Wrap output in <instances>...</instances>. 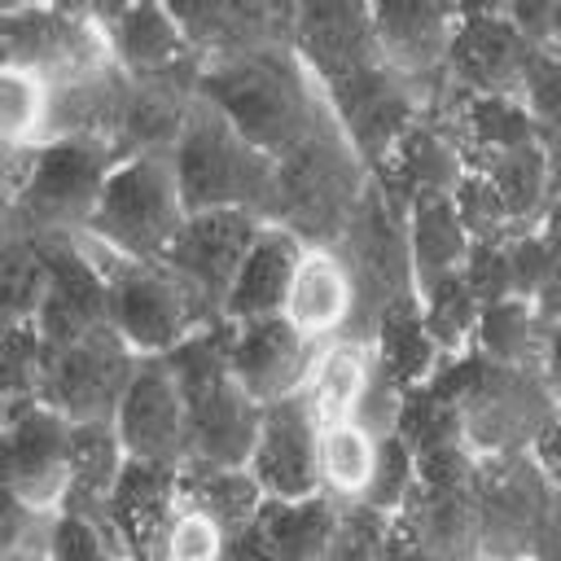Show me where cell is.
Masks as SVG:
<instances>
[{
  "instance_id": "cell-53",
  "label": "cell",
  "mask_w": 561,
  "mask_h": 561,
  "mask_svg": "<svg viewBox=\"0 0 561 561\" xmlns=\"http://www.w3.org/2000/svg\"><path fill=\"white\" fill-rule=\"evenodd\" d=\"M504 13L513 18L517 35L526 39V48H530L535 57H552V61H561V0L504 4Z\"/></svg>"
},
{
  "instance_id": "cell-17",
  "label": "cell",
  "mask_w": 561,
  "mask_h": 561,
  "mask_svg": "<svg viewBox=\"0 0 561 561\" xmlns=\"http://www.w3.org/2000/svg\"><path fill=\"white\" fill-rule=\"evenodd\" d=\"M110 57L131 83H202V57L188 48L171 4H96Z\"/></svg>"
},
{
  "instance_id": "cell-3",
  "label": "cell",
  "mask_w": 561,
  "mask_h": 561,
  "mask_svg": "<svg viewBox=\"0 0 561 561\" xmlns=\"http://www.w3.org/2000/svg\"><path fill=\"white\" fill-rule=\"evenodd\" d=\"M171 167L180 180V197L188 215L197 210H245L263 224L276 215V158L254 149L210 101L184 118V131L171 149Z\"/></svg>"
},
{
  "instance_id": "cell-57",
  "label": "cell",
  "mask_w": 561,
  "mask_h": 561,
  "mask_svg": "<svg viewBox=\"0 0 561 561\" xmlns=\"http://www.w3.org/2000/svg\"><path fill=\"white\" fill-rule=\"evenodd\" d=\"M557 543H561V495H557Z\"/></svg>"
},
{
  "instance_id": "cell-16",
  "label": "cell",
  "mask_w": 561,
  "mask_h": 561,
  "mask_svg": "<svg viewBox=\"0 0 561 561\" xmlns=\"http://www.w3.org/2000/svg\"><path fill=\"white\" fill-rule=\"evenodd\" d=\"M456 9L460 4H434V0L368 4L373 35H377L386 66L421 92L425 110L447 88V48H451V31H456Z\"/></svg>"
},
{
  "instance_id": "cell-34",
  "label": "cell",
  "mask_w": 561,
  "mask_h": 561,
  "mask_svg": "<svg viewBox=\"0 0 561 561\" xmlns=\"http://www.w3.org/2000/svg\"><path fill=\"white\" fill-rule=\"evenodd\" d=\"M478 171H482V175L491 180V188L500 193V202H504V210H508L517 237L535 232V228L543 224V215L552 210V202L561 197L557 184H552V167H548L539 140H526V145H517V149H504V153H495L491 162H482Z\"/></svg>"
},
{
  "instance_id": "cell-8",
  "label": "cell",
  "mask_w": 561,
  "mask_h": 561,
  "mask_svg": "<svg viewBox=\"0 0 561 561\" xmlns=\"http://www.w3.org/2000/svg\"><path fill=\"white\" fill-rule=\"evenodd\" d=\"M184 219L188 206L180 197L171 153H131L118 158V167L110 171L88 237L105 241L127 259H162Z\"/></svg>"
},
{
  "instance_id": "cell-7",
  "label": "cell",
  "mask_w": 561,
  "mask_h": 561,
  "mask_svg": "<svg viewBox=\"0 0 561 561\" xmlns=\"http://www.w3.org/2000/svg\"><path fill=\"white\" fill-rule=\"evenodd\" d=\"M557 495L530 451L478 460L473 500L482 561H561Z\"/></svg>"
},
{
  "instance_id": "cell-13",
  "label": "cell",
  "mask_w": 561,
  "mask_h": 561,
  "mask_svg": "<svg viewBox=\"0 0 561 561\" xmlns=\"http://www.w3.org/2000/svg\"><path fill=\"white\" fill-rule=\"evenodd\" d=\"M259 228H263V219H254L245 210H197L184 219L171 250L162 254V263L184 285V294L193 298V307L202 311L206 324L224 320V302L232 294V280H237Z\"/></svg>"
},
{
  "instance_id": "cell-15",
  "label": "cell",
  "mask_w": 561,
  "mask_h": 561,
  "mask_svg": "<svg viewBox=\"0 0 561 561\" xmlns=\"http://www.w3.org/2000/svg\"><path fill=\"white\" fill-rule=\"evenodd\" d=\"M530 48L504 4H460L447 48V83L469 96H522Z\"/></svg>"
},
{
  "instance_id": "cell-36",
  "label": "cell",
  "mask_w": 561,
  "mask_h": 561,
  "mask_svg": "<svg viewBox=\"0 0 561 561\" xmlns=\"http://www.w3.org/2000/svg\"><path fill=\"white\" fill-rule=\"evenodd\" d=\"M377 447L381 438H373L359 421H333L320 425V447H316V478H320V495L342 504H359L368 495V482L377 473Z\"/></svg>"
},
{
  "instance_id": "cell-1",
  "label": "cell",
  "mask_w": 561,
  "mask_h": 561,
  "mask_svg": "<svg viewBox=\"0 0 561 561\" xmlns=\"http://www.w3.org/2000/svg\"><path fill=\"white\" fill-rule=\"evenodd\" d=\"M197 96L210 101L254 149L276 162L333 114L289 44L206 61Z\"/></svg>"
},
{
  "instance_id": "cell-19",
  "label": "cell",
  "mask_w": 561,
  "mask_h": 561,
  "mask_svg": "<svg viewBox=\"0 0 561 561\" xmlns=\"http://www.w3.org/2000/svg\"><path fill=\"white\" fill-rule=\"evenodd\" d=\"M79 237H26L39 245L44 267H48V294H44V307L35 320V329L48 346H70V342L88 337L92 329L110 324L105 280H101V272H96V263Z\"/></svg>"
},
{
  "instance_id": "cell-49",
  "label": "cell",
  "mask_w": 561,
  "mask_h": 561,
  "mask_svg": "<svg viewBox=\"0 0 561 561\" xmlns=\"http://www.w3.org/2000/svg\"><path fill=\"white\" fill-rule=\"evenodd\" d=\"M390 548V517L368 504H342L333 526L329 561H386Z\"/></svg>"
},
{
  "instance_id": "cell-55",
  "label": "cell",
  "mask_w": 561,
  "mask_h": 561,
  "mask_svg": "<svg viewBox=\"0 0 561 561\" xmlns=\"http://www.w3.org/2000/svg\"><path fill=\"white\" fill-rule=\"evenodd\" d=\"M539 377L552 390V399L561 403V316L548 320V337H543V359H539Z\"/></svg>"
},
{
  "instance_id": "cell-21",
  "label": "cell",
  "mask_w": 561,
  "mask_h": 561,
  "mask_svg": "<svg viewBox=\"0 0 561 561\" xmlns=\"http://www.w3.org/2000/svg\"><path fill=\"white\" fill-rule=\"evenodd\" d=\"M114 430L127 447V460L171 465V469L184 465V403L162 355L140 359L131 386L118 399Z\"/></svg>"
},
{
  "instance_id": "cell-14",
  "label": "cell",
  "mask_w": 561,
  "mask_h": 561,
  "mask_svg": "<svg viewBox=\"0 0 561 561\" xmlns=\"http://www.w3.org/2000/svg\"><path fill=\"white\" fill-rule=\"evenodd\" d=\"M4 491L57 513L70 495V421L39 399L4 403Z\"/></svg>"
},
{
  "instance_id": "cell-42",
  "label": "cell",
  "mask_w": 561,
  "mask_h": 561,
  "mask_svg": "<svg viewBox=\"0 0 561 561\" xmlns=\"http://www.w3.org/2000/svg\"><path fill=\"white\" fill-rule=\"evenodd\" d=\"M48 294V267L35 241L4 232V263H0V307L4 324H35Z\"/></svg>"
},
{
  "instance_id": "cell-48",
  "label": "cell",
  "mask_w": 561,
  "mask_h": 561,
  "mask_svg": "<svg viewBox=\"0 0 561 561\" xmlns=\"http://www.w3.org/2000/svg\"><path fill=\"white\" fill-rule=\"evenodd\" d=\"M412 491H416V456H412V447H408L399 434H390V438H381V447H377V473H373L368 495H364L359 504H368V508L394 517V513L412 500Z\"/></svg>"
},
{
  "instance_id": "cell-12",
  "label": "cell",
  "mask_w": 561,
  "mask_h": 561,
  "mask_svg": "<svg viewBox=\"0 0 561 561\" xmlns=\"http://www.w3.org/2000/svg\"><path fill=\"white\" fill-rule=\"evenodd\" d=\"M136 368H140V355L110 324H101L70 346H48L44 377H39V403L61 412L70 425L114 421L118 399L131 386Z\"/></svg>"
},
{
  "instance_id": "cell-24",
  "label": "cell",
  "mask_w": 561,
  "mask_h": 561,
  "mask_svg": "<svg viewBox=\"0 0 561 561\" xmlns=\"http://www.w3.org/2000/svg\"><path fill=\"white\" fill-rule=\"evenodd\" d=\"M175 504H180V469L127 460V469L110 495V522H114V535H118L127 561L162 557V539H167Z\"/></svg>"
},
{
  "instance_id": "cell-32",
  "label": "cell",
  "mask_w": 561,
  "mask_h": 561,
  "mask_svg": "<svg viewBox=\"0 0 561 561\" xmlns=\"http://www.w3.org/2000/svg\"><path fill=\"white\" fill-rule=\"evenodd\" d=\"M373 355H377V368L399 386V390H421L438 377V368L447 364V355L438 351V342L430 337L425 320H421V302L408 298V302H394L377 316L373 324Z\"/></svg>"
},
{
  "instance_id": "cell-40",
  "label": "cell",
  "mask_w": 561,
  "mask_h": 561,
  "mask_svg": "<svg viewBox=\"0 0 561 561\" xmlns=\"http://www.w3.org/2000/svg\"><path fill=\"white\" fill-rule=\"evenodd\" d=\"M416 302H421V320L430 329V337L438 342V351L447 359H460L473 351V337H478V316H482V302L473 298V289L465 285L460 272L416 289Z\"/></svg>"
},
{
  "instance_id": "cell-31",
  "label": "cell",
  "mask_w": 561,
  "mask_h": 561,
  "mask_svg": "<svg viewBox=\"0 0 561 561\" xmlns=\"http://www.w3.org/2000/svg\"><path fill=\"white\" fill-rule=\"evenodd\" d=\"M373 377H377L373 342L346 333V337H333V342L316 346V359H311L307 381H302V399L311 403L320 425L351 421L359 412Z\"/></svg>"
},
{
  "instance_id": "cell-23",
  "label": "cell",
  "mask_w": 561,
  "mask_h": 561,
  "mask_svg": "<svg viewBox=\"0 0 561 561\" xmlns=\"http://www.w3.org/2000/svg\"><path fill=\"white\" fill-rule=\"evenodd\" d=\"M188 48L202 61L254 53V48H294V4L276 0H202V4H171Z\"/></svg>"
},
{
  "instance_id": "cell-46",
  "label": "cell",
  "mask_w": 561,
  "mask_h": 561,
  "mask_svg": "<svg viewBox=\"0 0 561 561\" xmlns=\"http://www.w3.org/2000/svg\"><path fill=\"white\" fill-rule=\"evenodd\" d=\"M451 202H456V215H460L469 241H513L517 237L500 193L491 188V180L482 171H465L456 193H451Z\"/></svg>"
},
{
  "instance_id": "cell-20",
  "label": "cell",
  "mask_w": 561,
  "mask_h": 561,
  "mask_svg": "<svg viewBox=\"0 0 561 561\" xmlns=\"http://www.w3.org/2000/svg\"><path fill=\"white\" fill-rule=\"evenodd\" d=\"M311 359H316V346L285 316L228 324V368L241 381V390L263 408L276 399L302 394Z\"/></svg>"
},
{
  "instance_id": "cell-52",
  "label": "cell",
  "mask_w": 561,
  "mask_h": 561,
  "mask_svg": "<svg viewBox=\"0 0 561 561\" xmlns=\"http://www.w3.org/2000/svg\"><path fill=\"white\" fill-rule=\"evenodd\" d=\"M48 508H35L18 495L4 491V526H0V557H22V552H44L48 548V530H53Z\"/></svg>"
},
{
  "instance_id": "cell-29",
  "label": "cell",
  "mask_w": 561,
  "mask_h": 561,
  "mask_svg": "<svg viewBox=\"0 0 561 561\" xmlns=\"http://www.w3.org/2000/svg\"><path fill=\"white\" fill-rule=\"evenodd\" d=\"M302 241L280 228V224H263L237 280H232V294L224 302V320L228 324H245V320H263V316H280L285 311V298H289V285H294V272L302 263Z\"/></svg>"
},
{
  "instance_id": "cell-41",
  "label": "cell",
  "mask_w": 561,
  "mask_h": 561,
  "mask_svg": "<svg viewBox=\"0 0 561 561\" xmlns=\"http://www.w3.org/2000/svg\"><path fill=\"white\" fill-rule=\"evenodd\" d=\"M53 83L35 70L0 66V145H48Z\"/></svg>"
},
{
  "instance_id": "cell-51",
  "label": "cell",
  "mask_w": 561,
  "mask_h": 561,
  "mask_svg": "<svg viewBox=\"0 0 561 561\" xmlns=\"http://www.w3.org/2000/svg\"><path fill=\"white\" fill-rule=\"evenodd\" d=\"M460 276H465V285L473 289V298L482 307L504 302V298L517 294L513 289V263H508V241H473Z\"/></svg>"
},
{
  "instance_id": "cell-5",
  "label": "cell",
  "mask_w": 561,
  "mask_h": 561,
  "mask_svg": "<svg viewBox=\"0 0 561 561\" xmlns=\"http://www.w3.org/2000/svg\"><path fill=\"white\" fill-rule=\"evenodd\" d=\"M373 171L329 114L294 153L276 162V215L272 224L289 228L302 245H337L359 197L368 193Z\"/></svg>"
},
{
  "instance_id": "cell-4",
  "label": "cell",
  "mask_w": 561,
  "mask_h": 561,
  "mask_svg": "<svg viewBox=\"0 0 561 561\" xmlns=\"http://www.w3.org/2000/svg\"><path fill=\"white\" fill-rule=\"evenodd\" d=\"M430 386H438L456 403L465 447L478 460L530 451L539 430L548 425V416L557 408V399L539 373L504 368V364H491L473 351L460 359H447Z\"/></svg>"
},
{
  "instance_id": "cell-58",
  "label": "cell",
  "mask_w": 561,
  "mask_h": 561,
  "mask_svg": "<svg viewBox=\"0 0 561 561\" xmlns=\"http://www.w3.org/2000/svg\"><path fill=\"white\" fill-rule=\"evenodd\" d=\"M110 561H127V557H110Z\"/></svg>"
},
{
  "instance_id": "cell-56",
  "label": "cell",
  "mask_w": 561,
  "mask_h": 561,
  "mask_svg": "<svg viewBox=\"0 0 561 561\" xmlns=\"http://www.w3.org/2000/svg\"><path fill=\"white\" fill-rule=\"evenodd\" d=\"M0 561H48L44 552H22V557H0Z\"/></svg>"
},
{
  "instance_id": "cell-30",
  "label": "cell",
  "mask_w": 561,
  "mask_h": 561,
  "mask_svg": "<svg viewBox=\"0 0 561 561\" xmlns=\"http://www.w3.org/2000/svg\"><path fill=\"white\" fill-rule=\"evenodd\" d=\"M127 469V447L114 430V421H79L70 425V495L61 508H79L92 522L105 526V535L118 543L110 522V495ZM123 552V543H118Z\"/></svg>"
},
{
  "instance_id": "cell-25",
  "label": "cell",
  "mask_w": 561,
  "mask_h": 561,
  "mask_svg": "<svg viewBox=\"0 0 561 561\" xmlns=\"http://www.w3.org/2000/svg\"><path fill=\"white\" fill-rule=\"evenodd\" d=\"M280 316L311 346L351 333V324H355V285H351V272H346L337 250H329V245H307L302 250V263L294 272V285H289V298H285Z\"/></svg>"
},
{
  "instance_id": "cell-22",
  "label": "cell",
  "mask_w": 561,
  "mask_h": 561,
  "mask_svg": "<svg viewBox=\"0 0 561 561\" xmlns=\"http://www.w3.org/2000/svg\"><path fill=\"white\" fill-rule=\"evenodd\" d=\"M294 53L316 83L342 79L373 61H386L373 35L368 4L355 0H302L294 4Z\"/></svg>"
},
{
  "instance_id": "cell-18",
  "label": "cell",
  "mask_w": 561,
  "mask_h": 561,
  "mask_svg": "<svg viewBox=\"0 0 561 561\" xmlns=\"http://www.w3.org/2000/svg\"><path fill=\"white\" fill-rule=\"evenodd\" d=\"M316 447H320V421L302 394H289L263 408V425L245 469L254 473L267 500H285V504L311 500L320 495Z\"/></svg>"
},
{
  "instance_id": "cell-35",
  "label": "cell",
  "mask_w": 561,
  "mask_h": 561,
  "mask_svg": "<svg viewBox=\"0 0 561 561\" xmlns=\"http://www.w3.org/2000/svg\"><path fill=\"white\" fill-rule=\"evenodd\" d=\"M180 500L210 513L228 530V539L250 530L267 504L263 486L254 482V473L245 465H184L180 469Z\"/></svg>"
},
{
  "instance_id": "cell-44",
  "label": "cell",
  "mask_w": 561,
  "mask_h": 561,
  "mask_svg": "<svg viewBox=\"0 0 561 561\" xmlns=\"http://www.w3.org/2000/svg\"><path fill=\"white\" fill-rule=\"evenodd\" d=\"M394 434L412 447V456L434 451V447L465 443L460 412H456V403L438 386H421V390H408L403 394V412H399V430Z\"/></svg>"
},
{
  "instance_id": "cell-43",
  "label": "cell",
  "mask_w": 561,
  "mask_h": 561,
  "mask_svg": "<svg viewBox=\"0 0 561 561\" xmlns=\"http://www.w3.org/2000/svg\"><path fill=\"white\" fill-rule=\"evenodd\" d=\"M522 105L530 114L535 140L552 167V184L561 193V61L552 57H530L526 70V88H522Z\"/></svg>"
},
{
  "instance_id": "cell-26",
  "label": "cell",
  "mask_w": 561,
  "mask_h": 561,
  "mask_svg": "<svg viewBox=\"0 0 561 561\" xmlns=\"http://www.w3.org/2000/svg\"><path fill=\"white\" fill-rule=\"evenodd\" d=\"M460 175H465V158L438 110H425L394 145V153L373 171V180L403 206L416 193H456Z\"/></svg>"
},
{
  "instance_id": "cell-47",
  "label": "cell",
  "mask_w": 561,
  "mask_h": 561,
  "mask_svg": "<svg viewBox=\"0 0 561 561\" xmlns=\"http://www.w3.org/2000/svg\"><path fill=\"white\" fill-rule=\"evenodd\" d=\"M44 359L48 346L39 337L35 324H4V403H22V399H39V377H44Z\"/></svg>"
},
{
  "instance_id": "cell-38",
  "label": "cell",
  "mask_w": 561,
  "mask_h": 561,
  "mask_svg": "<svg viewBox=\"0 0 561 561\" xmlns=\"http://www.w3.org/2000/svg\"><path fill=\"white\" fill-rule=\"evenodd\" d=\"M337 526V504L324 495L311 500H267L259 513V530L267 539L272 561H329Z\"/></svg>"
},
{
  "instance_id": "cell-37",
  "label": "cell",
  "mask_w": 561,
  "mask_h": 561,
  "mask_svg": "<svg viewBox=\"0 0 561 561\" xmlns=\"http://www.w3.org/2000/svg\"><path fill=\"white\" fill-rule=\"evenodd\" d=\"M543 337H548V316L530 298H517L513 294L504 302L482 307L473 355H482L491 364H504V368H530V373H539Z\"/></svg>"
},
{
  "instance_id": "cell-50",
  "label": "cell",
  "mask_w": 561,
  "mask_h": 561,
  "mask_svg": "<svg viewBox=\"0 0 561 561\" xmlns=\"http://www.w3.org/2000/svg\"><path fill=\"white\" fill-rule=\"evenodd\" d=\"M44 557H48V561H110V557H123V552H118V543L105 535L101 522H92V517L79 513V508H57Z\"/></svg>"
},
{
  "instance_id": "cell-33",
  "label": "cell",
  "mask_w": 561,
  "mask_h": 561,
  "mask_svg": "<svg viewBox=\"0 0 561 561\" xmlns=\"http://www.w3.org/2000/svg\"><path fill=\"white\" fill-rule=\"evenodd\" d=\"M408 245H412V272L416 289L451 276L469 259V232L456 215L451 193H416L408 202Z\"/></svg>"
},
{
  "instance_id": "cell-6",
  "label": "cell",
  "mask_w": 561,
  "mask_h": 561,
  "mask_svg": "<svg viewBox=\"0 0 561 561\" xmlns=\"http://www.w3.org/2000/svg\"><path fill=\"white\" fill-rule=\"evenodd\" d=\"M79 241H83V250L92 254V263H96V272L105 280L110 329L140 359L167 355L180 342H188L197 329H210L162 259H127V254L110 250L105 241H96L88 232Z\"/></svg>"
},
{
  "instance_id": "cell-9",
  "label": "cell",
  "mask_w": 561,
  "mask_h": 561,
  "mask_svg": "<svg viewBox=\"0 0 561 561\" xmlns=\"http://www.w3.org/2000/svg\"><path fill=\"white\" fill-rule=\"evenodd\" d=\"M355 285V324L351 337H373V324L386 307L416 298L412 245H408V206L394 202L377 180L359 197L342 241L333 245Z\"/></svg>"
},
{
  "instance_id": "cell-54",
  "label": "cell",
  "mask_w": 561,
  "mask_h": 561,
  "mask_svg": "<svg viewBox=\"0 0 561 561\" xmlns=\"http://www.w3.org/2000/svg\"><path fill=\"white\" fill-rule=\"evenodd\" d=\"M530 460L543 469V478L561 491V403L552 408V416H548V425L539 430V438H535V447H530Z\"/></svg>"
},
{
  "instance_id": "cell-28",
  "label": "cell",
  "mask_w": 561,
  "mask_h": 561,
  "mask_svg": "<svg viewBox=\"0 0 561 561\" xmlns=\"http://www.w3.org/2000/svg\"><path fill=\"white\" fill-rule=\"evenodd\" d=\"M127 96H131V79L118 66H105L70 83H53L48 140H83V145L118 149Z\"/></svg>"
},
{
  "instance_id": "cell-2",
  "label": "cell",
  "mask_w": 561,
  "mask_h": 561,
  "mask_svg": "<svg viewBox=\"0 0 561 561\" xmlns=\"http://www.w3.org/2000/svg\"><path fill=\"white\" fill-rule=\"evenodd\" d=\"M184 403V465H250L263 403H254L228 368V324L197 329L162 355ZM180 465V469H184Z\"/></svg>"
},
{
  "instance_id": "cell-39",
  "label": "cell",
  "mask_w": 561,
  "mask_h": 561,
  "mask_svg": "<svg viewBox=\"0 0 561 561\" xmlns=\"http://www.w3.org/2000/svg\"><path fill=\"white\" fill-rule=\"evenodd\" d=\"M513 263V289L517 298H530L548 320L561 316V197L543 215V224L526 237L508 241Z\"/></svg>"
},
{
  "instance_id": "cell-11",
  "label": "cell",
  "mask_w": 561,
  "mask_h": 561,
  "mask_svg": "<svg viewBox=\"0 0 561 561\" xmlns=\"http://www.w3.org/2000/svg\"><path fill=\"white\" fill-rule=\"evenodd\" d=\"M0 66L35 70L48 83H70L114 66L96 4H4Z\"/></svg>"
},
{
  "instance_id": "cell-45",
  "label": "cell",
  "mask_w": 561,
  "mask_h": 561,
  "mask_svg": "<svg viewBox=\"0 0 561 561\" xmlns=\"http://www.w3.org/2000/svg\"><path fill=\"white\" fill-rule=\"evenodd\" d=\"M228 557V530L202 513L197 504L180 500L162 539V557L158 561H224Z\"/></svg>"
},
{
  "instance_id": "cell-27",
  "label": "cell",
  "mask_w": 561,
  "mask_h": 561,
  "mask_svg": "<svg viewBox=\"0 0 561 561\" xmlns=\"http://www.w3.org/2000/svg\"><path fill=\"white\" fill-rule=\"evenodd\" d=\"M478 478V473H473ZM469 482L416 486L412 500L394 513V522L434 557V561H482L478 548V500Z\"/></svg>"
},
{
  "instance_id": "cell-10",
  "label": "cell",
  "mask_w": 561,
  "mask_h": 561,
  "mask_svg": "<svg viewBox=\"0 0 561 561\" xmlns=\"http://www.w3.org/2000/svg\"><path fill=\"white\" fill-rule=\"evenodd\" d=\"M118 149L83 140H48L35 153L26 193L4 206V232L18 237H79L92 224L101 188L118 167Z\"/></svg>"
}]
</instances>
